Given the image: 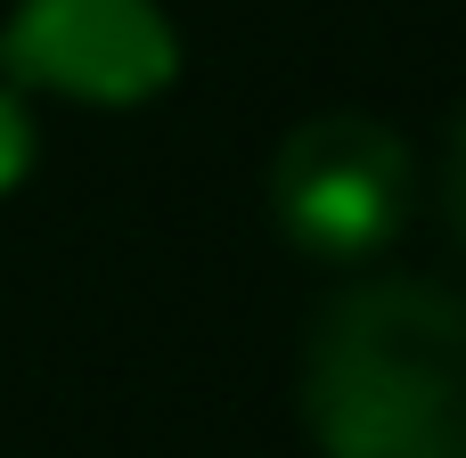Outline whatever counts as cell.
I'll use <instances>...</instances> for the list:
<instances>
[{"label":"cell","instance_id":"6da1fadb","mask_svg":"<svg viewBox=\"0 0 466 458\" xmlns=\"http://www.w3.org/2000/svg\"><path fill=\"white\" fill-rule=\"evenodd\" d=\"M319 458H466V303L369 279L319 311L295 385Z\"/></svg>","mask_w":466,"mask_h":458},{"label":"cell","instance_id":"7a4b0ae2","mask_svg":"<svg viewBox=\"0 0 466 458\" xmlns=\"http://www.w3.org/2000/svg\"><path fill=\"white\" fill-rule=\"evenodd\" d=\"M418 205V172L393 123L377 115H311L270 156V221L311 262H377Z\"/></svg>","mask_w":466,"mask_h":458},{"label":"cell","instance_id":"3957f363","mask_svg":"<svg viewBox=\"0 0 466 458\" xmlns=\"http://www.w3.org/2000/svg\"><path fill=\"white\" fill-rule=\"evenodd\" d=\"M180 74V33L156 0H16L0 25V82L74 107H147Z\"/></svg>","mask_w":466,"mask_h":458},{"label":"cell","instance_id":"277c9868","mask_svg":"<svg viewBox=\"0 0 466 458\" xmlns=\"http://www.w3.org/2000/svg\"><path fill=\"white\" fill-rule=\"evenodd\" d=\"M33 156H41V139H33V107H25V90H8V82H0V197H16V188H25Z\"/></svg>","mask_w":466,"mask_h":458},{"label":"cell","instance_id":"5b68a950","mask_svg":"<svg viewBox=\"0 0 466 458\" xmlns=\"http://www.w3.org/2000/svg\"><path fill=\"white\" fill-rule=\"evenodd\" d=\"M442 221H451V238H459V254H466V115H459V131H451V156H442Z\"/></svg>","mask_w":466,"mask_h":458}]
</instances>
